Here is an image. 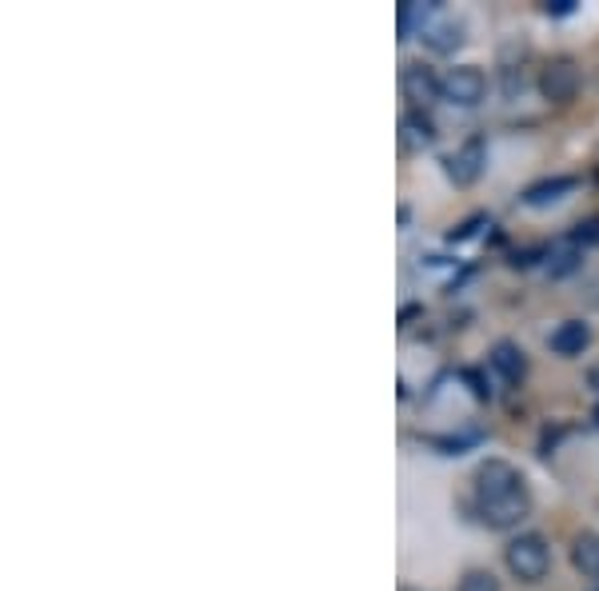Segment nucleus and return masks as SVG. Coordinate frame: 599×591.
Instances as JSON below:
<instances>
[{
  "label": "nucleus",
  "mask_w": 599,
  "mask_h": 591,
  "mask_svg": "<svg viewBox=\"0 0 599 591\" xmlns=\"http://www.w3.org/2000/svg\"><path fill=\"white\" fill-rule=\"evenodd\" d=\"M475 508L492 528H516L531 508L524 475L504 460L480 464V472H475Z\"/></svg>",
  "instance_id": "nucleus-1"
},
{
  "label": "nucleus",
  "mask_w": 599,
  "mask_h": 591,
  "mask_svg": "<svg viewBox=\"0 0 599 591\" xmlns=\"http://www.w3.org/2000/svg\"><path fill=\"white\" fill-rule=\"evenodd\" d=\"M504 559H507V571L524 583H540L543 576L552 571V547H548V540L536 532L516 535V540L507 544Z\"/></svg>",
  "instance_id": "nucleus-2"
},
{
  "label": "nucleus",
  "mask_w": 599,
  "mask_h": 591,
  "mask_svg": "<svg viewBox=\"0 0 599 591\" xmlns=\"http://www.w3.org/2000/svg\"><path fill=\"white\" fill-rule=\"evenodd\" d=\"M540 93H543V101H552V105H572V101L579 96L576 60H567V57L548 60L540 72Z\"/></svg>",
  "instance_id": "nucleus-3"
},
{
  "label": "nucleus",
  "mask_w": 599,
  "mask_h": 591,
  "mask_svg": "<svg viewBox=\"0 0 599 591\" xmlns=\"http://www.w3.org/2000/svg\"><path fill=\"white\" fill-rule=\"evenodd\" d=\"M488 93V76L484 69H475V64H460V69H451L444 76V96H448L451 105L460 108H475L484 101Z\"/></svg>",
  "instance_id": "nucleus-4"
},
{
  "label": "nucleus",
  "mask_w": 599,
  "mask_h": 591,
  "mask_svg": "<svg viewBox=\"0 0 599 591\" xmlns=\"http://www.w3.org/2000/svg\"><path fill=\"white\" fill-rule=\"evenodd\" d=\"M484 164H488L484 140L472 137L460 152H456V156H448V176H451V180H456L460 188H468V185H475V180H480V173H484Z\"/></svg>",
  "instance_id": "nucleus-5"
},
{
  "label": "nucleus",
  "mask_w": 599,
  "mask_h": 591,
  "mask_svg": "<svg viewBox=\"0 0 599 591\" xmlns=\"http://www.w3.org/2000/svg\"><path fill=\"white\" fill-rule=\"evenodd\" d=\"M403 96H408L415 108H424L444 96V81H439L427 64H408V69H403Z\"/></svg>",
  "instance_id": "nucleus-6"
},
{
  "label": "nucleus",
  "mask_w": 599,
  "mask_h": 591,
  "mask_svg": "<svg viewBox=\"0 0 599 591\" xmlns=\"http://www.w3.org/2000/svg\"><path fill=\"white\" fill-rule=\"evenodd\" d=\"M591 344V328L584 320H564L552 332V352L555 356H584V348Z\"/></svg>",
  "instance_id": "nucleus-7"
},
{
  "label": "nucleus",
  "mask_w": 599,
  "mask_h": 591,
  "mask_svg": "<svg viewBox=\"0 0 599 591\" xmlns=\"http://www.w3.org/2000/svg\"><path fill=\"white\" fill-rule=\"evenodd\" d=\"M572 564L584 580L599 583V532H579L572 540Z\"/></svg>",
  "instance_id": "nucleus-8"
},
{
  "label": "nucleus",
  "mask_w": 599,
  "mask_h": 591,
  "mask_svg": "<svg viewBox=\"0 0 599 591\" xmlns=\"http://www.w3.org/2000/svg\"><path fill=\"white\" fill-rule=\"evenodd\" d=\"M576 185H579L576 176H555V180H540V185H531L528 192H524V204H531V209L555 204V200H564Z\"/></svg>",
  "instance_id": "nucleus-9"
},
{
  "label": "nucleus",
  "mask_w": 599,
  "mask_h": 591,
  "mask_svg": "<svg viewBox=\"0 0 599 591\" xmlns=\"http://www.w3.org/2000/svg\"><path fill=\"white\" fill-rule=\"evenodd\" d=\"M488 359H492V368H496L500 376H504V380H512V383L524 380V371H528V359H524V352H519L516 344H507V340H504V344H496Z\"/></svg>",
  "instance_id": "nucleus-10"
},
{
  "label": "nucleus",
  "mask_w": 599,
  "mask_h": 591,
  "mask_svg": "<svg viewBox=\"0 0 599 591\" xmlns=\"http://www.w3.org/2000/svg\"><path fill=\"white\" fill-rule=\"evenodd\" d=\"M424 40L439 52H448V48L460 45V24H436V28H427Z\"/></svg>",
  "instance_id": "nucleus-11"
},
{
  "label": "nucleus",
  "mask_w": 599,
  "mask_h": 591,
  "mask_svg": "<svg viewBox=\"0 0 599 591\" xmlns=\"http://www.w3.org/2000/svg\"><path fill=\"white\" fill-rule=\"evenodd\" d=\"M460 591H500V580H496V576H492V571H484V568L463 571Z\"/></svg>",
  "instance_id": "nucleus-12"
},
{
  "label": "nucleus",
  "mask_w": 599,
  "mask_h": 591,
  "mask_svg": "<svg viewBox=\"0 0 599 591\" xmlns=\"http://www.w3.org/2000/svg\"><path fill=\"white\" fill-rule=\"evenodd\" d=\"M403 128L412 132V140H424V144H427V140H432V137H436V132H432V125H427V120L420 117V113H412V117L403 120Z\"/></svg>",
  "instance_id": "nucleus-13"
},
{
  "label": "nucleus",
  "mask_w": 599,
  "mask_h": 591,
  "mask_svg": "<svg viewBox=\"0 0 599 591\" xmlns=\"http://www.w3.org/2000/svg\"><path fill=\"white\" fill-rule=\"evenodd\" d=\"M572 4L576 0H555V4H548V12H572Z\"/></svg>",
  "instance_id": "nucleus-14"
},
{
  "label": "nucleus",
  "mask_w": 599,
  "mask_h": 591,
  "mask_svg": "<svg viewBox=\"0 0 599 591\" xmlns=\"http://www.w3.org/2000/svg\"><path fill=\"white\" fill-rule=\"evenodd\" d=\"M588 388H596V392H599V364L588 371Z\"/></svg>",
  "instance_id": "nucleus-15"
},
{
  "label": "nucleus",
  "mask_w": 599,
  "mask_h": 591,
  "mask_svg": "<svg viewBox=\"0 0 599 591\" xmlns=\"http://www.w3.org/2000/svg\"><path fill=\"white\" fill-rule=\"evenodd\" d=\"M591 416H596V424H599V404H596V412H591Z\"/></svg>",
  "instance_id": "nucleus-16"
}]
</instances>
